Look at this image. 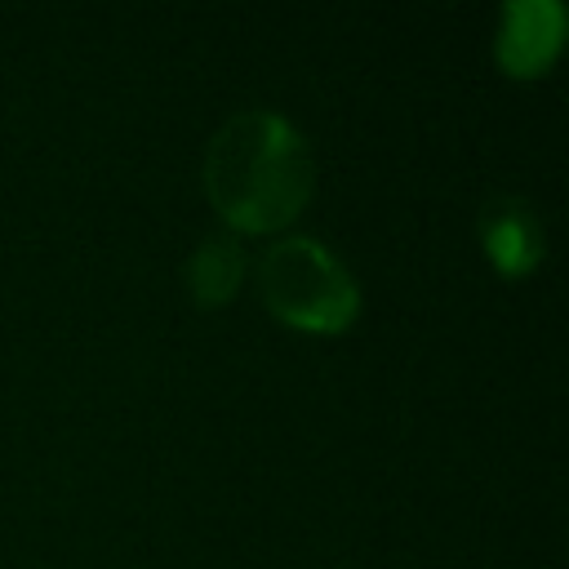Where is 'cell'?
Here are the masks:
<instances>
[{"label": "cell", "instance_id": "3957f363", "mask_svg": "<svg viewBox=\"0 0 569 569\" xmlns=\"http://www.w3.org/2000/svg\"><path fill=\"white\" fill-rule=\"evenodd\" d=\"M565 40V9L556 0H507L498 18L493 58L507 76H538Z\"/></svg>", "mask_w": 569, "mask_h": 569}, {"label": "cell", "instance_id": "5b68a950", "mask_svg": "<svg viewBox=\"0 0 569 569\" xmlns=\"http://www.w3.org/2000/svg\"><path fill=\"white\" fill-rule=\"evenodd\" d=\"M244 267H249L244 244H240L231 231H209V236L191 249L182 276H187V289H191V298H196L200 307H218V302H227V298L240 289Z\"/></svg>", "mask_w": 569, "mask_h": 569}, {"label": "cell", "instance_id": "6da1fadb", "mask_svg": "<svg viewBox=\"0 0 569 569\" xmlns=\"http://www.w3.org/2000/svg\"><path fill=\"white\" fill-rule=\"evenodd\" d=\"M316 187V156L271 107L231 111L204 147V191L236 231H276Z\"/></svg>", "mask_w": 569, "mask_h": 569}, {"label": "cell", "instance_id": "277c9868", "mask_svg": "<svg viewBox=\"0 0 569 569\" xmlns=\"http://www.w3.org/2000/svg\"><path fill=\"white\" fill-rule=\"evenodd\" d=\"M480 244H485V258L502 271V276H525L538 267L542 249H547V231H542V218L529 200L520 196H489L480 204Z\"/></svg>", "mask_w": 569, "mask_h": 569}, {"label": "cell", "instance_id": "7a4b0ae2", "mask_svg": "<svg viewBox=\"0 0 569 569\" xmlns=\"http://www.w3.org/2000/svg\"><path fill=\"white\" fill-rule=\"evenodd\" d=\"M258 289L284 325L307 333H338L360 311L356 276L316 236L271 240L258 258Z\"/></svg>", "mask_w": 569, "mask_h": 569}]
</instances>
